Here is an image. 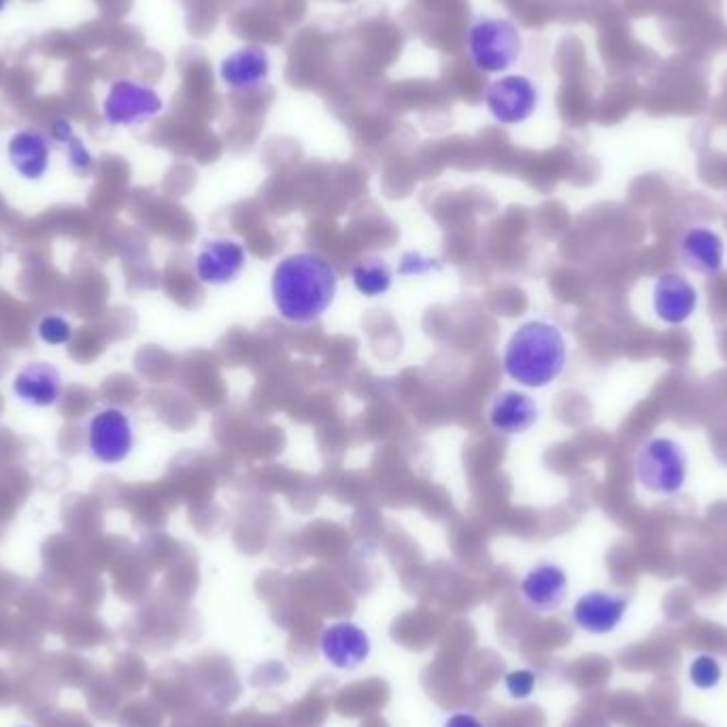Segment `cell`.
<instances>
[{"label": "cell", "instance_id": "cell-1", "mask_svg": "<svg viewBox=\"0 0 727 727\" xmlns=\"http://www.w3.org/2000/svg\"><path fill=\"white\" fill-rule=\"evenodd\" d=\"M337 290V268L317 251H293L272 268V302L279 317L290 323L302 326L323 317L332 307Z\"/></svg>", "mask_w": 727, "mask_h": 727}, {"label": "cell", "instance_id": "cell-2", "mask_svg": "<svg viewBox=\"0 0 727 727\" xmlns=\"http://www.w3.org/2000/svg\"><path fill=\"white\" fill-rule=\"evenodd\" d=\"M505 372L519 386L542 389L556 384L568 364V340L549 319L521 323L505 347Z\"/></svg>", "mask_w": 727, "mask_h": 727}, {"label": "cell", "instance_id": "cell-3", "mask_svg": "<svg viewBox=\"0 0 727 727\" xmlns=\"http://www.w3.org/2000/svg\"><path fill=\"white\" fill-rule=\"evenodd\" d=\"M634 475L638 485L654 496H677L687 484L689 456L677 438H649L636 451Z\"/></svg>", "mask_w": 727, "mask_h": 727}, {"label": "cell", "instance_id": "cell-4", "mask_svg": "<svg viewBox=\"0 0 727 727\" xmlns=\"http://www.w3.org/2000/svg\"><path fill=\"white\" fill-rule=\"evenodd\" d=\"M521 32L505 18L485 16L468 30V51L475 67L484 73L510 69L521 56Z\"/></svg>", "mask_w": 727, "mask_h": 727}, {"label": "cell", "instance_id": "cell-5", "mask_svg": "<svg viewBox=\"0 0 727 727\" xmlns=\"http://www.w3.org/2000/svg\"><path fill=\"white\" fill-rule=\"evenodd\" d=\"M538 88L524 74H509L487 88V109L494 120L515 126L530 120L538 109Z\"/></svg>", "mask_w": 727, "mask_h": 727}, {"label": "cell", "instance_id": "cell-6", "mask_svg": "<svg viewBox=\"0 0 727 727\" xmlns=\"http://www.w3.org/2000/svg\"><path fill=\"white\" fill-rule=\"evenodd\" d=\"M654 313L666 326H683L696 316L700 307V291L679 270H664L657 275L651 293Z\"/></svg>", "mask_w": 727, "mask_h": 727}, {"label": "cell", "instance_id": "cell-7", "mask_svg": "<svg viewBox=\"0 0 727 727\" xmlns=\"http://www.w3.org/2000/svg\"><path fill=\"white\" fill-rule=\"evenodd\" d=\"M196 277L211 288L235 283L247 267V251L237 239H211L202 242L196 256Z\"/></svg>", "mask_w": 727, "mask_h": 727}, {"label": "cell", "instance_id": "cell-8", "mask_svg": "<svg viewBox=\"0 0 727 727\" xmlns=\"http://www.w3.org/2000/svg\"><path fill=\"white\" fill-rule=\"evenodd\" d=\"M160 94L137 81H116L104 100V118L113 126H132L151 120L162 111Z\"/></svg>", "mask_w": 727, "mask_h": 727}, {"label": "cell", "instance_id": "cell-9", "mask_svg": "<svg viewBox=\"0 0 727 727\" xmlns=\"http://www.w3.org/2000/svg\"><path fill=\"white\" fill-rule=\"evenodd\" d=\"M630 608V596L624 591L594 589L582 594L572 606V621L587 634H610L617 630Z\"/></svg>", "mask_w": 727, "mask_h": 727}, {"label": "cell", "instance_id": "cell-10", "mask_svg": "<svg viewBox=\"0 0 727 727\" xmlns=\"http://www.w3.org/2000/svg\"><path fill=\"white\" fill-rule=\"evenodd\" d=\"M319 649L323 659L339 670H356L370 657V636L353 621H339L321 631Z\"/></svg>", "mask_w": 727, "mask_h": 727}, {"label": "cell", "instance_id": "cell-11", "mask_svg": "<svg viewBox=\"0 0 727 727\" xmlns=\"http://www.w3.org/2000/svg\"><path fill=\"white\" fill-rule=\"evenodd\" d=\"M568 575L554 561H538L521 577L519 591L536 613H554L568 598Z\"/></svg>", "mask_w": 727, "mask_h": 727}, {"label": "cell", "instance_id": "cell-12", "mask_svg": "<svg viewBox=\"0 0 727 727\" xmlns=\"http://www.w3.org/2000/svg\"><path fill=\"white\" fill-rule=\"evenodd\" d=\"M683 265L704 277H717L726 265V242L710 226H689L679 241Z\"/></svg>", "mask_w": 727, "mask_h": 727}, {"label": "cell", "instance_id": "cell-13", "mask_svg": "<svg viewBox=\"0 0 727 727\" xmlns=\"http://www.w3.org/2000/svg\"><path fill=\"white\" fill-rule=\"evenodd\" d=\"M538 415L540 411L532 396L517 389H505L494 396L487 409V421L494 432L517 437L532 430Z\"/></svg>", "mask_w": 727, "mask_h": 727}, {"label": "cell", "instance_id": "cell-14", "mask_svg": "<svg viewBox=\"0 0 727 727\" xmlns=\"http://www.w3.org/2000/svg\"><path fill=\"white\" fill-rule=\"evenodd\" d=\"M132 442L135 430L126 412L116 409L98 412L92 421V451L98 460L107 464L123 460L130 454Z\"/></svg>", "mask_w": 727, "mask_h": 727}, {"label": "cell", "instance_id": "cell-15", "mask_svg": "<svg viewBox=\"0 0 727 727\" xmlns=\"http://www.w3.org/2000/svg\"><path fill=\"white\" fill-rule=\"evenodd\" d=\"M221 81L232 90H256L270 77V58L256 46L237 49L221 62Z\"/></svg>", "mask_w": 727, "mask_h": 727}, {"label": "cell", "instance_id": "cell-16", "mask_svg": "<svg viewBox=\"0 0 727 727\" xmlns=\"http://www.w3.org/2000/svg\"><path fill=\"white\" fill-rule=\"evenodd\" d=\"M13 167L28 179L41 177L48 169L49 149L46 139L34 130H22L11 139L9 146Z\"/></svg>", "mask_w": 727, "mask_h": 727}, {"label": "cell", "instance_id": "cell-17", "mask_svg": "<svg viewBox=\"0 0 727 727\" xmlns=\"http://www.w3.org/2000/svg\"><path fill=\"white\" fill-rule=\"evenodd\" d=\"M351 283L366 298H379L391 288L394 270L384 258L366 256L351 267Z\"/></svg>", "mask_w": 727, "mask_h": 727}, {"label": "cell", "instance_id": "cell-18", "mask_svg": "<svg viewBox=\"0 0 727 727\" xmlns=\"http://www.w3.org/2000/svg\"><path fill=\"white\" fill-rule=\"evenodd\" d=\"M26 375L34 381V388L20 389V394L24 396L26 400H32L37 405L53 402L56 391H58V381H56L53 372H49L46 368H34V370H26Z\"/></svg>", "mask_w": 727, "mask_h": 727}, {"label": "cell", "instance_id": "cell-19", "mask_svg": "<svg viewBox=\"0 0 727 727\" xmlns=\"http://www.w3.org/2000/svg\"><path fill=\"white\" fill-rule=\"evenodd\" d=\"M689 679L698 689H713L721 680V666L713 655H698L689 666Z\"/></svg>", "mask_w": 727, "mask_h": 727}, {"label": "cell", "instance_id": "cell-20", "mask_svg": "<svg viewBox=\"0 0 727 727\" xmlns=\"http://www.w3.org/2000/svg\"><path fill=\"white\" fill-rule=\"evenodd\" d=\"M536 685H538V677L528 668L512 670L505 677V687H507L510 698H515V700H528L536 691Z\"/></svg>", "mask_w": 727, "mask_h": 727}, {"label": "cell", "instance_id": "cell-21", "mask_svg": "<svg viewBox=\"0 0 727 727\" xmlns=\"http://www.w3.org/2000/svg\"><path fill=\"white\" fill-rule=\"evenodd\" d=\"M442 270V265L437 258H426L419 251H409L402 256L400 267H398V275L402 277H419V275H428V272H437Z\"/></svg>", "mask_w": 727, "mask_h": 727}, {"label": "cell", "instance_id": "cell-22", "mask_svg": "<svg viewBox=\"0 0 727 727\" xmlns=\"http://www.w3.org/2000/svg\"><path fill=\"white\" fill-rule=\"evenodd\" d=\"M442 727H485L484 721L479 717H475L472 713H456L451 715L445 726Z\"/></svg>", "mask_w": 727, "mask_h": 727}, {"label": "cell", "instance_id": "cell-23", "mask_svg": "<svg viewBox=\"0 0 727 727\" xmlns=\"http://www.w3.org/2000/svg\"><path fill=\"white\" fill-rule=\"evenodd\" d=\"M4 7H7V0H0V11H4Z\"/></svg>", "mask_w": 727, "mask_h": 727}]
</instances>
